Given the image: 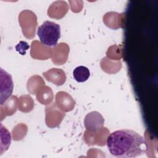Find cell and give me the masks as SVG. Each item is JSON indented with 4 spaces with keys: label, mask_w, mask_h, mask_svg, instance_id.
<instances>
[{
    "label": "cell",
    "mask_w": 158,
    "mask_h": 158,
    "mask_svg": "<svg viewBox=\"0 0 158 158\" xmlns=\"http://www.w3.org/2000/svg\"><path fill=\"white\" fill-rule=\"evenodd\" d=\"M106 143L109 152L119 158L136 157L144 154L148 149L146 139L130 129H122L111 133Z\"/></svg>",
    "instance_id": "cell-1"
},
{
    "label": "cell",
    "mask_w": 158,
    "mask_h": 158,
    "mask_svg": "<svg viewBox=\"0 0 158 158\" xmlns=\"http://www.w3.org/2000/svg\"><path fill=\"white\" fill-rule=\"evenodd\" d=\"M37 35L43 44L55 46L60 36V25L51 21H45L38 27Z\"/></svg>",
    "instance_id": "cell-2"
},
{
    "label": "cell",
    "mask_w": 158,
    "mask_h": 158,
    "mask_svg": "<svg viewBox=\"0 0 158 158\" xmlns=\"http://www.w3.org/2000/svg\"><path fill=\"white\" fill-rule=\"evenodd\" d=\"M14 83L11 75L1 69V105L10 96L13 91Z\"/></svg>",
    "instance_id": "cell-3"
},
{
    "label": "cell",
    "mask_w": 158,
    "mask_h": 158,
    "mask_svg": "<svg viewBox=\"0 0 158 158\" xmlns=\"http://www.w3.org/2000/svg\"><path fill=\"white\" fill-rule=\"evenodd\" d=\"M84 123L86 129L91 131L93 123H96L101 128L104 124V118L99 112H91L86 115Z\"/></svg>",
    "instance_id": "cell-4"
},
{
    "label": "cell",
    "mask_w": 158,
    "mask_h": 158,
    "mask_svg": "<svg viewBox=\"0 0 158 158\" xmlns=\"http://www.w3.org/2000/svg\"><path fill=\"white\" fill-rule=\"evenodd\" d=\"M73 75L74 79L77 81L84 82L89 78L90 76V72L86 67L80 65L77 67L73 70Z\"/></svg>",
    "instance_id": "cell-5"
},
{
    "label": "cell",
    "mask_w": 158,
    "mask_h": 158,
    "mask_svg": "<svg viewBox=\"0 0 158 158\" xmlns=\"http://www.w3.org/2000/svg\"><path fill=\"white\" fill-rule=\"evenodd\" d=\"M30 48L29 45L27 42L25 41H20L17 45L15 46V49L18 51L20 54L25 55L26 53V51Z\"/></svg>",
    "instance_id": "cell-6"
}]
</instances>
